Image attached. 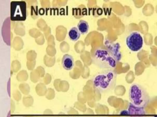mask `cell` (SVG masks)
Listing matches in <instances>:
<instances>
[{
    "label": "cell",
    "instance_id": "obj_1",
    "mask_svg": "<svg viewBox=\"0 0 157 117\" xmlns=\"http://www.w3.org/2000/svg\"><path fill=\"white\" fill-rule=\"evenodd\" d=\"M117 73L114 69H101L93 76L92 81L94 88L101 93L109 92L116 86Z\"/></svg>",
    "mask_w": 157,
    "mask_h": 117
},
{
    "label": "cell",
    "instance_id": "obj_2",
    "mask_svg": "<svg viewBox=\"0 0 157 117\" xmlns=\"http://www.w3.org/2000/svg\"><path fill=\"white\" fill-rule=\"evenodd\" d=\"M92 63L101 69H114L117 62L105 47L96 48L91 55Z\"/></svg>",
    "mask_w": 157,
    "mask_h": 117
},
{
    "label": "cell",
    "instance_id": "obj_3",
    "mask_svg": "<svg viewBox=\"0 0 157 117\" xmlns=\"http://www.w3.org/2000/svg\"><path fill=\"white\" fill-rule=\"evenodd\" d=\"M128 96L130 102L139 107L144 108L150 100V96L145 89L136 83H133L130 86Z\"/></svg>",
    "mask_w": 157,
    "mask_h": 117
},
{
    "label": "cell",
    "instance_id": "obj_4",
    "mask_svg": "<svg viewBox=\"0 0 157 117\" xmlns=\"http://www.w3.org/2000/svg\"><path fill=\"white\" fill-rule=\"evenodd\" d=\"M10 19L12 21H23L27 17L26 3L24 1L10 3Z\"/></svg>",
    "mask_w": 157,
    "mask_h": 117
},
{
    "label": "cell",
    "instance_id": "obj_5",
    "mask_svg": "<svg viewBox=\"0 0 157 117\" xmlns=\"http://www.w3.org/2000/svg\"><path fill=\"white\" fill-rule=\"evenodd\" d=\"M126 43L128 47L132 51H137L140 49L143 46V39L139 33L133 32L127 37Z\"/></svg>",
    "mask_w": 157,
    "mask_h": 117
},
{
    "label": "cell",
    "instance_id": "obj_6",
    "mask_svg": "<svg viewBox=\"0 0 157 117\" xmlns=\"http://www.w3.org/2000/svg\"><path fill=\"white\" fill-rule=\"evenodd\" d=\"M105 47L115 58L117 62L121 58V54L120 51V45L118 43L106 41L105 42Z\"/></svg>",
    "mask_w": 157,
    "mask_h": 117
},
{
    "label": "cell",
    "instance_id": "obj_7",
    "mask_svg": "<svg viewBox=\"0 0 157 117\" xmlns=\"http://www.w3.org/2000/svg\"><path fill=\"white\" fill-rule=\"evenodd\" d=\"M62 64L63 67L65 70H71L74 66V60L73 57L68 54H65L62 58Z\"/></svg>",
    "mask_w": 157,
    "mask_h": 117
},
{
    "label": "cell",
    "instance_id": "obj_8",
    "mask_svg": "<svg viewBox=\"0 0 157 117\" xmlns=\"http://www.w3.org/2000/svg\"><path fill=\"white\" fill-rule=\"evenodd\" d=\"M127 114L136 116L143 115L145 114L144 108L136 106L130 102L128 105Z\"/></svg>",
    "mask_w": 157,
    "mask_h": 117
},
{
    "label": "cell",
    "instance_id": "obj_9",
    "mask_svg": "<svg viewBox=\"0 0 157 117\" xmlns=\"http://www.w3.org/2000/svg\"><path fill=\"white\" fill-rule=\"evenodd\" d=\"M81 33L77 28L73 27L71 28L68 32V36L70 39L73 41H76L79 39Z\"/></svg>",
    "mask_w": 157,
    "mask_h": 117
},
{
    "label": "cell",
    "instance_id": "obj_10",
    "mask_svg": "<svg viewBox=\"0 0 157 117\" xmlns=\"http://www.w3.org/2000/svg\"><path fill=\"white\" fill-rule=\"evenodd\" d=\"M78 29L82 34H86L88 31L89 26L87 22L83 20L79 21L77 25Z\"/></svg>",
    "mask_w": 157,
    "mask_h": 117
}]
</instances>
